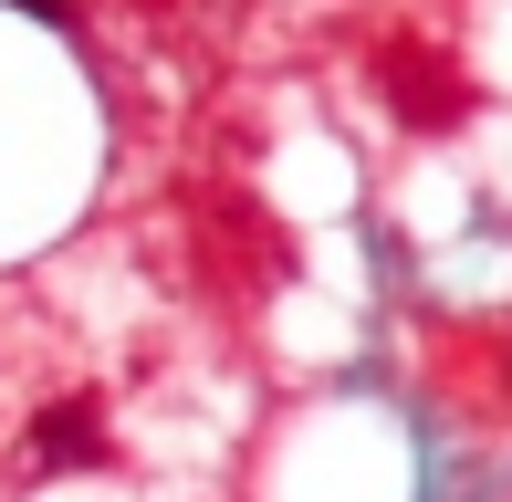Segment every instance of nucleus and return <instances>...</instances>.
I'll return each mask as SVG.
<instances>
[{
    "label": "nucleus",
    "instance_id": "obj_1",
    "mask_svg": "<svg viewBox=\"0 0 512 502\" xmlns=\"http://www.w3.org/2000/svg\"><path fill=\"white\" fill-rule=\"evenodd\" d=\"M21 461L32 471H105L115 440H105V398L95 387H74V398H42L32 429H21Z\"/></svg>",
    "mask_w": 512,
    "mask_h": 502
},
{
    "label": "nucleus",
    "instance_id": "obj_2",
    "mask_svg": "<svg viewBox=\"0 0 512 502\" xmlns=\"http://www.w3.org/2000/svg\"><path fill=\"white\" fill-rule=\"evenodd\" d=\"M377 74H387V95H398L408 126H450V116H460V74H450L439 53H418V42H387Z\"/></svg>",
    "mask_w": 512,
    "mask_h": 502
},
{
    "label": "nucleus",
    "instance_id": "obj_3",
    "mask_svg": "<svg viewBox=\"0 0 512 502\" xmlns=\"http://www.w3.org/2000/svg\"><path fill=\"white\" fill-rule=\"evenodd\" d=\"M21 11H32V21H74V0H21Z\"/></svg>",
    "mask_w": 512,
    "mask_h": 502
}]
</instances>
